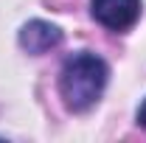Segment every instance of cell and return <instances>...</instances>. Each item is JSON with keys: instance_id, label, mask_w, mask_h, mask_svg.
<instances>
[{"instance_id": "cell-1", "label": "cell", "mask_w": 146, "mask_h": 143, "mask_svg": "<svg viewBox=\"0 0 146 143\" xmlns=\"http://www.w3.org/2000/svg\"><path fill=\"white\" fill-rule=\"evenodd\" d=\"M107 65L96 54H73L59 73V93L65 98V107L73 112L90 109L107 87Z\"/></svg>"}, {"instance_id": "cell-2", "label": "cell", "mask_w": 146, "mask_h": 143, "mask_svg": "<svg viewBox=\"0 0 146 143\" xmlns=\"http://www.w3.org/2000/svg\"><path fill=\"white\" fill-rule=\"evenodd\" d=\"M90 11L104 28L127 31L141 17V0H90Z\"/></svg>"}, {"instance_id": "cell-3", "label": "cell", "mask_w": 146, "mask_h": 143, "mask_svg": "<svg viewBox=\"0 0 146 143\" xmlns=\"http://www.w3.org/2000/svg\"><path fill=\"white\" fill-rule=\"evenodd\" d=\"M59 42H62V31L51 23H42V20H31L20 31V45L28 54H45V51L56 48Z\"/></svg>"}, {"instance_id": "cell-4", "label": "cell", "mask_w": 146, "mask_h": 143, "mask_svg": "<svg viewBox=\"0 0 146 143\" xmlns=\"http://www.w3.org/2000/svg\"><path fill=\"white\" fill-rule=\"evenodd\" d=\"M138 124H141V126L146 129V101L141 104V109H138Z\"/></svg>"}]
</instances>
